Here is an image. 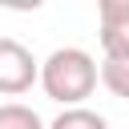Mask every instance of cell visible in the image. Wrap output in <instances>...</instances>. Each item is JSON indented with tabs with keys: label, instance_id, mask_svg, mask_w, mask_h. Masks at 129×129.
<instances>
[{
	"label": "cell",
	"instance_id": "cell-4",
	"mask_svg": "<svg viewBox=\"0 0 129 129\" xmlns=\"http://www.w3.org/2000/svg\"><path fill=\"white\" fill-rule=\"evenodd\" d=\"M101 85L113 97L129 101V56H101Z\"/></svg>",
	"mask_w": 129,
	"mask_h": 129
},
{
	"label": "cell",
	"instance_id": "cell-5",
	"mask_svg": "<svg viewBox=\"0 0 129 129\" xmlns=\"http://www.w3.org/2000/svg\"><path fill=\"white\" fill-rule=\"evenodd\" d=\"M48 129H109V121H105L101 113L85 109V105H64V109L52 117Z\"/></svg>",
	"mask_w": 129,
	"mask_h": 129
},
{
	"label": "cell",
	"instance_id": "cell-3",
	"mask_svg": "<svg viewBox=\"0 0 129 129\" xmlns=\"http://www.w3.org/2000/svg\"><path fill=\"white\" fill-rule=\"evenodd\" d=\"M97 36L105 56H129V0H97Z\"/></svg>",
	"mask_w": 129,
	"mask_h": 129
},
{
	"label": "cell",
	"instance_id": "cell-6",
	"mask_svg": "<svg viewBox=\"0 0 129 129\" xmlns=\"http://www.w3.org/2000/svg\"><path fill=\"white\" fill-rule=\"evenodd\" d=\"M0 129H48V125L40 121L36 109H28L20 101H4L0 105Z\"/></svg>",
	"mask_w": 129,
	"mask_h": 129
},
{
	"label": "cell",
	"instance_id": "cell-1",
	"mask_svg": "<svg viewBox=\"0 0 129 129\" xmlns=\"http://www.w3.org/2000/svg\"><path fill=\"white\" fill-rule=\"evenodd\" d=\"M97 81H101L97 56L85 52V48H77V44L52 48L40 60V77H36V85L44 89V97L56 101V105H85L93 97Z\"/></svg>",
	"mask_w": 129,
	"mask_h": 129
},
{
	"label": "cell",
	"instance_id": "cell-7",
	"mask_svg": "<svg viewBox=\"0 0 129 129\" xmlns=\"http://www.w3.org/2000/svg\"><path fill=\"white\" fill-rule=\"evenodd\" d=\"M0 8H8V12H36V8H44V0H0Z\"/></svg>",
	"mask_w": 129,
	"mask_h": 129
},
{
	"label": "cell",
	"instance_id": "cell-2",
	"mask_svg": "<svg viewBox=\"0 0 129 129\" xmlns=\"http://www.w3.org/2000/svg\"><path fill=\"white\" fill-rule=\"evenodd\" d=\"M40 77V60L12 36H0V97H24Z\"/></svg>",
	"mask_w": 129,
	"mask_h": 129
}]
</instances>
